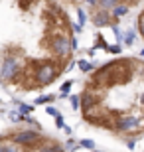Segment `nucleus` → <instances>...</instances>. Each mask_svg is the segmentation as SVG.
Segmentation results:
<instances>
[{
	"mask_svg": "<svg viewBox=\"0 0 144 152\" xmlns=\"http://www.w3.org/2000/svg\"><path fill=\"white\" fill-rule=\"evenodd\" d=\"M75 51L71 18L57 0H0V83L38 93L65 73Z\"/></svg>",
	"mask_w": 144,
	"mask_h": 152,
	"instance_id": "nucleus-1",
	"label": "nucleus"
},
{
	"mask_svg": "<svg viewBox=\"0 0 144 152\" xmlns=\"http://www.w3.org/2000/svg\"><path fill=\"white\" fill-rule=\"evenodd\" d=\"M79 99L87 124L118 140L140 138L144 134V59L105 61L83 81Z\"/></svg>",
	"mask_w": 144,
	"mask_h": 152,
	"instance_id": "nucleus-2",
	"label": "nucleus"
},
{
	"mask_svg": "<svg viewBox=\"0 0 144 152\" xmlns=\"http://www.w3.org/2000/svg\"><path fill=\"white\" fill-rule=\"evenodd\" d=\"M0 152H67V146L44 130L16 124L0 134Z\"/></svg>",
	"mask_w": 144,
	"mask_h": 152,
	"instance_id": "nucleus-3",
	"label": "nucleus"
},
{
	"mask_svg": "<svg viewBox=\"0 0 144 152\" xmlns=\"http://www.w3.org/2000/svg\"><path fill=\"white\" fill-rule=\"evenodd\" d=\"M136 28H138V34H140V38L144 39V6H142V10H140L138 18H136Z\"/></svg>",
	"mask_w": 144,
	"mask_h": 152,
	"instance_id": "nucleus-4",
	"label": "nucleus"
},
{
	"mask_svg": "<svg viewBox=\"0 0 144 152\" xmlns=\"http://www.w3.org/2000/svg\"><path fill=\"white\" fill-rule=\"evenodd\" d=\"M93 152H97V150H93Z\"/></svg>",
	"mask_w": 144,
	"mask_h": 152,
	"instance_id": "nucleus-5",
	"label": "nucleus"
}]
</instances>
